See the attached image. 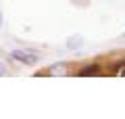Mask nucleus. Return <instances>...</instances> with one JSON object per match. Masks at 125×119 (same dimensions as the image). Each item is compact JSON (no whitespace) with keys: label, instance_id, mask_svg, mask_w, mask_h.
Instances as JSON below:
<instances>
[{"label":"nucleus","instance_id":"2","mask_svg":"<svg viewBox=\"0 0 125 119\" xmlns=\"http://www.w3.org/2000/svg\"><path fill=\"white\" fill-rule=\"evenodd\" d=\"M10 57H13L15 61H21V63H25V65H33V63L38 61V57H36V54L23 52V50H15V52H10Z\"/></svg>","mask_w":125,"mask_h":119},{"label":"nucleus","instance_id":"4","mask_svg":"<svg viewBox=\"0 0 125 119\" xmlns=\"http://www.w3.org/2000/svg\"><path fill=\"white\" fill-rule=\"evenodd\" d=\"M0 25H2V13H0Z\"/></svg>","mask_w":125,"mask_h":119},{"label":"nucleus","instance_id":"3","mask_svg":"<svg viewBox=\"0 0 125 119\" xmlns=\"http://www.w3.org/2000/svg\"><path fill=\"white\" fill-rule=\"evenodd\" d=\"M0 75H6V69H4L2 65H0Z\"/></svg>","mask_w":125,"mask_h":119},{"label":"nucleus","instance_id":"1","mask_svg":"<svg viewBox=\"0 0 125 119\" xmlns=\"http://www.w3.org/2000/svg\"><path fill=\"white\" fill-rule=\"evenodd\" d=\"M102 71L104 75H125V52L102 57Z\"/></svg>","mask_w":125,"mask_h":119}]
</instances>
